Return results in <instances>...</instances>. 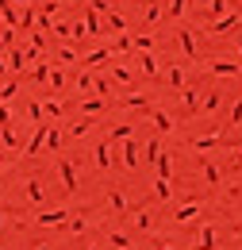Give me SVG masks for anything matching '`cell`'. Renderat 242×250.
<instances>
[{"instance_id": "obj_13", "label": "cell", "mask_w": 242, "mask_h": 250, "mask_svg": "<svg viewBox=\"0 0 242 250\" xmlns=\"http://www.w3.org/2000/svg\"><path fill=\"white\" fill-rule=\"evenodd\" d=\"M104 108H108V96H85V104H81V112H85V116H100V112H104Z\"/></svg>"}, {"instance_id": "obj_15", "label": "cell", "mask_w": 242, "mask_h": 250, "mask_svg": "<svg viewBox=\"0 0 242 250\" xmlns=\"http://www.w3.org/2000/svg\"><path fill=\"white\" fill-rule=\"evenodd\" d=\"M177 42H181V54H184V58H196V39H192V31H188V27H181V31H177Z\"/></svg>"}, {"instance_id": "obj_34", "label": "cell", "mask_w": 242, "mask_h": 250, "mask_svg": "<svg viewBox=\"0 0 242 250\" xmlns=\"http://www.w3.org/2000/svg\"><path fill=\"white\" fill-rule=\"evenodd\" d=\"M31 77L39 81V85H50V69H46V62H39L35 69H31Z\"/></svg>"}, {"instance_id": "obj_58", "label": "cell", "mask_w": 242, "mask_h": 250, "mask_svg": "<svg viewBox=\"0 0 242 250\" xmlns=\"http://www.w3.org/2000/svg\"><path fill=\"white\" fill-rule=\"evenodd\" d=\"M89 250H100V247H89Z\"/></svg>"}, {"instance_id": "obj_35", "label": "cell", "mask_w": 242, "mask_h": 250, "mask_svg": "<svg viewBox=\"0 0 242 250\" xmlns=\"http://www.w3.org/2000/svg\"><path fill=\"white\" fill-rule=\"evenodd\" d=\"M158 177H173V158H169V154L158 158Z\"/></svg>"}, {"instance_id": "obj_38", "label": "cell", "mask_w": 242, "mask_h": 250, "mask_svg": "<svg viewBox=\"0 0 242 250\" xmlns=\"http://www.w3.org/2000/svg\"><path fill=\"white\" fill-rule=\"evenodd\" d=\"M219 177H223V173H219V166H212V162H208V166H204V181H208V185H219Z\"/></svg>"}, {"instance_id": "obj_33", "label": "cell", "mask_w": 242, "mask_h": 250, "mask_svg": "<svg viewBox=\"0 0 242 250\" xmlns=\"http://www.w3.org/2000/svg\"><path fill=\"white\" fill-rule=\"evenodd\" d=\"M142 150H146V158H150L154 166H158V158L165 154V150H161V143H158V139H150V143H146V146H142Z\"/></svg>"}, {"instance_id": "obj_25", "label": "cell", "mask_w": 242, "mask_h": 250, "mask_svg": "<svg viewBox=\"0 0 242 250\" xmlns=\"http://www.w3.org/2000/svg\"><path fill=\"white\" fill-rule=\"evenodd\" d=\"M104 20H108V31H116V35H120V31H127V20H123L120 12H108Z\"/></svg>"}, {"instance_id": "obj_10", "label": "cell", "mask_w": 242, "mask_h": 250, "mask_svg": "<svg viewBox=\"0 0 242 250\" xmlns=\"http://www.w3.org/2000/svg\"><path fill=\"white\" fill-rule=\"evenodd\" d=\"M139 150H142V146H139V143H131V139H123V166H127V169H139Z\"/></svg>"}, {"instance_id": "obj_2", "label": "cell", "mask_w": 242, "mask_h": 250, "mask_svg": "<svg viewBox=\"0 0 242 250\" xmlns=\"http://www.w3.org/2000/svg\"><path fill=\"white\" fill-rule=\"evenodd\" d=\"M35 223H39V227H65V223H69V212H65V208H50V212H39Z\"/></svg>"}, {"instance_id": "obj_21", "label": "cell", "mask_w": 242, "mask_h": 250, "mask_svg": "<svg viewBox=\"0 0 242 250\" xmlns=\"http://www.w3.org/2000/svg\"><path fill=\"white\" fill-rule=\"evenodd\" d=\"M8 58H12V62H8V65H12V69H16V73H20V69H23V65H27L31 58H35V50H12V54H8Z\"/></svg>"}, {"instance_id": "obj_45", "label": "cell", "mask_w": 242, "mask_h": 250, "mask_svg": "<svg viewBox=\"0 0 242 250\" xmlns=\"http://www.w3.org/2000/svg\"><path fill=\"white\" fill-rule=\"evenodd\" d=\"M135 50H154V39L139 31V35H135Z\"/></svg>"}, {"instance_id": "obj_46", "label": "cell", "mask_w": 242, "mask_h": 250, "mask_svg": "<svg viewBox=\"0 0 242 250\" xmlns=\"http://www.w3.org/2000/svg\"><path fill=\"white\" fill-rule=\"evenodd\" d=\"M42 108H46V116H54V120H61V116H65V108H61L58 100H46Z\"/></svg>"}, {"instance_id": "obj_1", "label": "cell", "mask_w": 242, "mask_h": 250, "mask_svg": "<svg viewBox=\"0 0 242 250\" xmlns=\"http://www.w3.org/2000/svg\"><path fill=\"white\" fill-rule=\"evenodd\" d=\"M54 169H58V177H61V188H65V192H77V166H73L69 158H58Z\"/></svg>"}, {"instance_id": "obj_56", "label": "cell", "mask_w": 242, "mask_h": 250, "mask_svg": "<svg viewBox=\"0 0 242 250\" xmlns=\"http://www.w3.org/2000/svg\"><path fill=\"white\" fill-rule=\"evenodd\" d=\"M239 54H242V35H239Z\"/></svg>"}, {"instance_id": "obj_39", "label": "cell", "mask_w": 242, "mask_h": 250, "mask_svg": "<svg viewBox=\"0 0 242 250\" xmlns=\"http://www.w3.org/2000/svg\"><path fill=\"white\" fill-rule=\"evenodd\" d=\"M85 23H89V31H92V35L104 31V27H100V12H96V8H92V12H85Z\"/></svg>"}, {"instance_id": "obj_19", "label": "cell", "mask_w": 242, "mask_h": 250, "mask_svg": "<svg viewBox=\"0 0 242 250\" xmlns=\"http://www.w3.org/2000/svg\"><path fill=\"white\" fill-rule=\"evenodd\" d=\"M120 108H150V96L146 93H127L120 100Z\"/></svg>"}, {"instance_id": "obj_54", "label": "cell", "mask_w": 242, "mask_h": 250, "mask_svg": "<svg viewBox=\"0 0 242 250\" xmlns=\"http://www.w3.org/2000/svg\"><path fill=\"white\" fill-rule=\"evenodd\" d=\"M235 154H239V162H242V143H239V146H235Z\"/></svg>"}, {"instance_id": "obj_42", "label": "cell", "mask_w": 242, "mask_h": 250, "mask_svg": "<svg viewBox=\"0 0 242 250\" xmlns=\"http://www.w3.org/2000/svg\"><path fill=\"white\" fill-rule=\"evenodd\" d=\"M77 89H81V93H96V77L81 73V77H77Z\"/></svg>"}, {"instance_id": "obj_26", "label": "cell", "mask_w": 242, "mask_h": 250, "mask_svg": "<svg viewBox=\"0 0 242 250\" xmlns=\"http://www.w3.org/2000/svg\"><path fill=\"white\" fill-rule=\"evenodd\" d=\"M61 139H65V135H61L58 127H50V131H46V150H54V154H58V150H61Z\"/></svg>"}, {"instance_id": "obj_12", "label": "cell", "mask_w": 242, "mask_h": 250, "mask_svg": "<svg viewBox=\"0 0 242 250\" xmlns=\"http://www.w3.org/2000/svg\"><path fill=\"white\" fill-rule=\"evenodd\" d=\"M92 158H96V169H104V173H108V169L116 166V158H112V146H108V143H100Z\"/></svg>"}, {"instance_id": "obj_23", "label": "cell", "mask_w": 242, "mask_h": 250, "mask_svg": "<svg viewBox=\"0 0 242 250\" xmlns=\"http://www.w3.org/2000/svg\"><path fill=\"white\" fill-rule=\"evenodd\" d=\"M54 62L73 65V62H81V58H77V50H73V46H58V50H54Z\"/></svg>"}, {"instance_id": "obj_14", "label": "cell", "mask_w": 242, "mask_h": 250, "mask_svg": "<svg viewBox=\"0 0 242 250\" xmlns=\"http://www.w3.org/2000/svg\"><path fill=\"white\" fill-rule=\"evenodd\" d=\"M131 216H135V227H139V231H150V227H154V216L146 212V204H135Z\"/></svg>"}, {"instance_id": "obj_9", "label": "cell", "mask_w": 242, "mask_h": 250, "mask_svg": "<svg viewBox=\"0 0 242 250\" xmlns=\"http://www.w3.org/2000/svg\"><path fill=\"white\" fill-rule=\"evenodd\" d=\"M46 131H50L46 124H35V135H31V139H27V146H23L27 154H39V150L46 146Z\"/></svg>"}, {"instance_id": "obj_22", "label": "cell", "mask_w": 242, "mask_h": 250, "mask_svg": "<svg viewBox=\"0 0 242 250\" xmlns=\"http://www.w3.org/2000/svg\"><path fill=\"white\" fill-rule=\"evenodd\" d=\"M108 58H112V50H108V46H96V50L85 54V62H89V65H104Z\"/></svg>"}, {"instance_id": "obj_18", "label": "cell", "mask_w": 242, "mask_h": 250, "mask_svg": "<svg viewBox=\"0 0 242 250\" xmlns=\"http://www.w3.org/2000/svg\"><path fill=\"white\" fill-rule=\"evenodd\" d=\"M161 16V0H146V12H142V27H154Z\"/></svg>"}, {"instance_id": "obj_28", "label": "cell", "mask_w": 242, "mask_h": 250, "mask_svg": "<svg viewBox=\"0 0 242 250\" xmlns=\"http://www.w3.org/2000/svg\"><path fill=\"white\" fill-rule=\"evenodd\" d=\"M0 139H4V146H12V150H23L27 143H20L16 135H12V127H0Z\"/></svg>"}, {"instance_id": "obj_52", "label": "cell", "mask_w": 242, "mask_h": 250, "mask_svg": "<svg viewBox=\"0 0 242 250\" xmlns=\"http://www.w3.org/2000/svg\"><path fill=\"white\" fill-rule=\"evenodd\" d=\"M92 8H96L100 16H108V0H92Z\"/></svg>"}, {"instance_id": "obj_24", "label": "cell", "mask_w": 242, "mask_h": 250, "mask_svg": "<svg viewBox=\"0 0 242 250\" xmlns=\"http://www.w3.org/2000/svg\"><path fill=\"white\" fill-rule=\"evenodd\" d=\"M108 243H112V250H131V235H123V231H112V235H108Z\"/></svg>"}, {"instance_id": "obj_57", "label": "cell", "mask_w": 242, "mask_h": 250, "mask_svg": "<svg viewBox=\"0 0 242 250\" xmlns=\"http://www.w3.org/2000/svg\"><path fill=\"white\" fill-rule=\"evenodd\" d=\"M158 250H173V247H158Z\"/></svg>"}, {"instance_id": "obj_44", "label": "cell", "mask_w": 242, "mask_h": 250, "mask_svg": "<svg viewBox=\"0 0 242 250\" xmlns=\"http://www.w3.org/2000/svg\"><path fill=\"white\" fill-rule=\"evenodd\" d=\"M223 12H227V0H208V16H212V20H219Z\"/></svg>"}, {"instance_id": "obj_27", "label": "cell", "mask_w": 242, "mask_h": 250, "mask_svg": "<svg viewBox=\"0 0 242 250\" xmlns=\"http://www.w3.org/2000/svg\"><path fill=\"white\" fill-rule=\"evenodd\" d=\"M154 192H158V200H169V196H173V185H169V177H158V181H154Z\"/></svg>"}, {"instance_id": "obj_16", "label": "cell", "mask_w": 242, "mask_h": 250, "mask_svg": "<svg viewBox=\"0 0 242 250\" xmlns=\"http://www.w3.org/2000/svg\"><path fill=\"white\" fill-rule=\"evenodd\" d=\"M135 54H139V69L154 81V77H158V62H154V54H150V50H135Z\"/></svg>"}, {"instance_id": "obj_17", "label": "cell", "mask_w": 242, "mask_h": 250, "mask_svg": "<svg viewBox=\"0 0 242 250\" xmlns=\"http://www.w3.org/2000/svg\"><path fill=\"white\" fill-rule=\"evenodd\" d=\"M27 200L31 204H42V196H46V188H42V181H39V177H27Z\"/></svg>"}, {"instance_id": "obj_8", "label": "cell", "mask_w": 242, "mask_h": 250, "mask_svg": "<svg viewBox=\"0 0 242 250\" xmlns=\"http://www.w3.org/2000/svg\"><path fill=\"white\" fill-rule=\"evenodd\" d=\"M150 120H154V131H158V135H169V131H173V116H169L165 108H154Z\"/></svg>"}, {"instance_id": "obj_20", "label": "cell", "mask_w": 242, "mask_h": 250, "mask_svg": "<svg viewBox=\"0 0 242 250\" xmlns=\"http://www.w3.org/2000/svg\"><path fill=\"white\" fill-rule=\"evenodd\" d=\"M181 93H184V108H188V116H196V112H200V104H204L200 93H196V89H188V85H184Z\"/></svg>"}, {"instance_id": "obj_29", "label": "cell", "mask_w": 242, "mask_h": 250, "mask_svg": "<svg viewBox=\"0 0 242 250\" xmlns=\"http://www.w3.org/2000/svg\"><path fill=\"white\" fill-rule=\"evenodd\" d=\"M131 135H135V127H131V124H116V127H112V143H123V139H131Z\"/></svg>"}, {"instance_id": "obj_32", "label": "cell", "mask_w": 242, "mask_h": 250, "mask_svg": "<svg viewBox=\"0 0 242 250\" xmlns=\"http://www.w3.org/2000/svg\"><path fill=\"white\" fill-rule=\"evenodd\" d=\"M219 104H223V96H219V93H208V96H204V104H200V112H208V116H212Z\"/></svg>"}, {"instance_id": "obj_40", "label": "cell", "mask_w": 242, "mask_h": 250, "mask_svg": "<svg viewBox=\"0 0 242 250\" xmlns=\"http://www.w3.org/2000/svg\"><path fill=\"white\" fill-rule=\"evenodd\" d=\"M85 227H89V223H85V216H81V212L69 219V235H85Z\"/></svg>"}, {"instance_id": "obj_30", "label": "cell", "mask_w": 242, "mask_h": 250, "mask_svg": "<svg viewBox=\"0 0 242 250\" xmlns=\"http://www.w3.org/2000/svg\"><path fill=\"white\" fill-rule=\"evenodd\" d=\"M27 116L35 120V124H46V120H42V116H46V108H42L39 100H27Z\"/></svg>"}, {"instance_id": "obj_53", "label": "cell", "mask_w": 242, "mask_h": 250, "mask_svg": "<svg viewBox=\"0 0 242 250\" xmlns=\"http://www.w3.org/2000/svg\"><path fill=\"white\" fill-rule=\"evenodd\" d=\"M35 250H50V247H46V243H35Z\"/></svg>"}, {"instance_id": "obj_48", "label": "cell", "mask_w": 242, "mask_h": 250, "mask_svg": "<svg viewBox=\"0 0 242 250\" xmlns=\"http://www.w3.org/2000/svg\"><path fill=\"white\" fill-rule=\"evenodd\" d=\"M20 27H23V31H35V12H31V8H27V12H23V16H20Z\"/></svg>"}, {"instance_id": "obj_6", "label": "cell", "mask_w": 242, "mask_h": 250, "mask_svg": "<svg viewBox=\"0 0 242 250\" xmlns=\"http://www.w3.org/2000/svg\"><path fill=\"white\" fill-rule=\"evenodd\" d=\"M215 239H219V235H215V227H212V223H204V227H200V235H196V243H192V250H215Z\"/></svg>"}, {"instance_id": "obj_11", "label": "cell", "mask_w": 242, "mask_h": 250, "mask_svg": "<svg viewBox=\"0 0 242 250\" xmlns=\"http://www.w3.org/2000/svg\"><path fill=\"white\" fill-rule=\"evenodd\" d=\"M219 143H223V139H219V135H200V139H192V143H188V146H192V150H196V154H208V150H212V146H219Z\"/></svg>"}, {"instance_id": "obj_36", "label": "cell", "mask_w": 242, "mask_h": 250, "mask_svg": "<svg viewBox=\"0 0 242 250\" xmlns=\"http://www.w3.org/2000/svg\"><path fill=\"white\" fill-rule=\"evenodd\" d=\"M184 8H188V0H169V8H165V12H169V20H181Z\"/></svg>"}, {"instance_id": "obj_49", "label": "cell", "mask_w": 242, "mask_h": 250, "mask_svg": "<svg viewBox=\"0 0 242 250\" xmlns=\"http://www.w3.org/2000/svg\"><path fill=\"white\" fill-rule=\"evenodd\" d=\"M0 127H12V108H8V100H0Z\"/></svg>"}, {"instance_id": "obj_47", "label": "cell", "mask_w": 242, "mask_h": 250, "mask_svg": "<svg viewBox=\"0 0 242 250\" xmlns=\"http://www.w3.org/2000/svg\"><path fill=\"white\" fill-rule=\"evenodd\" d=\"M16 93H20V85H16V81H4V85H0V100H12Z\"/></svg>"}, {"instance_id": "obj_50", "label": "cell", "mask_w": 242, "mask_h": 250, "mask_svg": "<svg viewBox=\"0 0 242 250\" xmlns=\"http://www.w3.org/2000/svg\"><path fill=\"white\" fill-rule=\"evenodd\" d=\"M31 46L42 50V46H46V35H42V31H31Z\"/></svg>"}, {"instance_id": "obj_31", "label": "cell", "mask_w": 242, "mask_h": 250, "mask_svg": "<svg viewBox=\"0 0 242 250\" xmlns=\"http://www.w3.org/2000/svg\"><path fill=\"white\" fill-rule=\"evenodd\" d=\"M112 81H116V85H131L135 77H131V69H127V65H116V69H112Z\"/></svg>"}, {"instance_id": "obj_43", "label": "cell", "mask_w": 242, "mask_h": 250, "mask_svg": "<svg viewBox=\"0 0 242 250\" xmlns=\"http://www.w3.org/2000/svg\"><path fill=\"white\" fill-rule=\"evenodd\" d=\"M58 89H65V73H61V69H50V93H58Z\"/></svg>"}, {"instance_id": "obj_51", "label": "cell", "mask_w": 242, "mask_h": 250, "mask_svg": "<svg viewBox=\"0 0 242 250\" xmlns=\"http://www.w3.org/2000/svg\"><path fill=\"white\" fill-rule=\"evenodd\" d=\"M227 124H242V100L231 108V120H227Z\"/></svg>"}, {"instance_id": "obj_37", "label": "cell", "mask_w": 242, "mask_h": 250, "mask_svg": "<svg viewBox=\"0 0 242 250\" xmlns=\"http://www.w3.org/2000/svg\"><path fill=\"white\" fill-rule=\"evenodd\" d=\"M92 124H96V120H89V116H85V120H77V124L69 127V135H73V139H81V135H85V131H89Z\"/></svg>"}, {"instance_id": "obj_3", "label": "cell", "mask_w": 242, "mask_h": 250, "mask_svg": "<svg viewBox=\"0 0 242 250\" xmlns=\"http://www.w3.org/2000/svg\"><path fill=\"white\" fill-rule=\"evenodd\" d=\"M204 212V204L200 200H188V204H177L173 208V223H192V219Z\"/></svg>"}, {"instance_id": "obj_7", "label": "cell", "mask_w": 242, "mask_h": 250, "mask_svg": "<svg viewBox=\"0 0 242 250\" xmlns=\"http://www.w3.org/2000/svg\"><path fill=\"white\" fill-rule=\"evenodd\" d=\"M208 69H212L215 77H239V73H242L239 62H223V58H212V65H208Z\"/></svg>"}, {"instance_id": "obj_41", "label": "cell", "mask_w": 242, "mask_h": 250, "mask_svg": "<svg viewBox=\"0 0 242 250\" xmlns=\"http://www.w3.org/2000/svg\"><path fill=\"white\" fill-rule=\"evenodd\" d=\"M165 77H169V85H173V89H184V73H181V65H173Z\"/></svg>"}, {"instance_id": "obj_4", "label": "cell", "mask_w": 242, "mask_h": 250, "mask_svg": "<svg viewBox=\"0 0 242 250\" xmlns=\"http://www.w3.org/2000/svg\"><path fill=\"white\" fill-rule=\"evenodd\" d=\"M108 208H112V216H120V223L131 216V204H127V196L116 192V188H108Z\"/></svg>"}, {"instance_id": "obj_55", "label": "cell", "mask_w": 242, "mask_h": 250, "mask_svg": "<svg viewBox=\"0 0 242 250\" xmlns=\"http://www.w3.org/2000/svg\"><path fill=\"white\" fill-rule=\"evenodd\" d=\"M0 227H4V208H0Z\"/></svg>"}, {"instance_id": "obj_5", "label": "cell", "mask_w": 242, "mask_h": 250, "mask_svg": "<svg viewBox=\"0 0 242 250\" xmlns=\"http://www.w3.org/2000/svg\"><path fill=\"white\" fill-rule=\"evenodd\" d=\"M239 23H242V12H231V16H219L208 31H212V35H227L231 27H239Z\"/></svg>"}]
</instances>
